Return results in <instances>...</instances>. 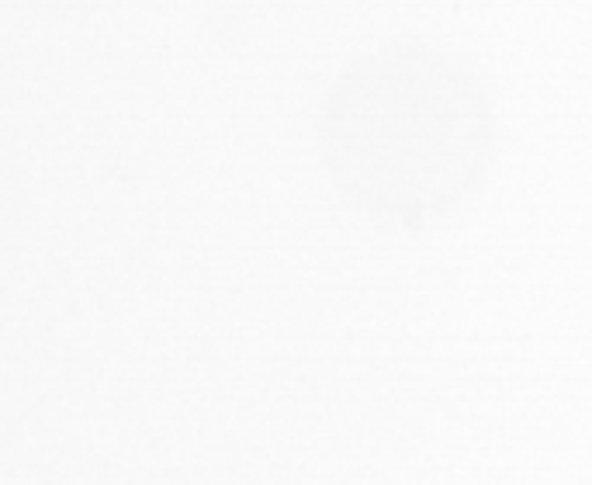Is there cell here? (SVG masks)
I'll list each match as a JSON object with an SVG mask.
<instances>
[{
	"label": "cell",
	"instance_id": "obj_1",
	"mask_svg": "<svg viewBox=\"0 0 592 485\" xmlns=\"http://www.w3.org/2000/svg\"><path fill=\"white\" fill-rule=\"evenodd\" d=\"M319 146L353 208L419 229L461 208L485 181L495 108L485 80L454 53L384 42L325 90Z\"/></svg>",
	"mask_w": 592,
	"mask_h": 485
}]
</instances>
